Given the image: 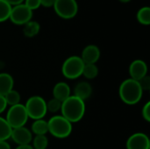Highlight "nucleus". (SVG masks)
Listing matches in <instances>:
<instances>
[{
    "mask_svg": "<svg viewBox=\"0 0 150 149\" xmlns=\"http://www.w3.org/2000/svg\"><path fill=\"white\" fill-rule=\"evenodd\" d=\"M85 109V102L73 95L62 103L61 112L62 116L73 124L82 120Z\"/></svg>",
    "mask_w": 150,
    "mask_h": 149,
    "instance_id": "1",
    "label": "nucleus"
},
{
    "mask_svg": "<svg viewBox=\"0 0 150 149\" xmlns=\"http://www.w3.org/2000/svg\"><path fill=\"white\" fill-rule=\"evenodd\" d=\"M119 95L121 101L125 104L134 105L141 101L143 90H142L138 81L128 78L121 83L119 88Z\"/></svg>",
    "mask_w": 150,
    "mask_h": 149,
    "instance_id": "2",
    "label": "nucleus"
},
{
    "mask_svg": "<svg viewBox=\"0 0 150 149\" xmlns=\"http://www.w3.org/2000/svg\"><path fill=\"white\" fill-rule=\"evenodd\" d=\"M48 133L58 139H65L72 133V124L62 115L53 116L48 121Z\"/></svg>",
    "mask_w": 150,
    "mask_h": 149,
    "instance_id": "3",
    "label": "nucleus"
},
{
    "mask_svg": "<svg viewBox=\"0 0 150 149\" xmlns=\"http://www.w3.org/2000/svg\"><path fill=\"white\" fill-rule=\"evenodd\" d=\"M24 105L28 118L33 120L42 119L47 112V102L43 97L40 96H33L29 97Z\"/></svg>",
    "mask_w": 150,
    "mask_h": 149,
    "instance_id": "4",
    "label": "nucleus"
},
{
    "mask_svg": "<svg viewBox=\"0 0 150 149\" xmlns=\"http://www.w3.org/2000/svg\"><path fill=\"white\" fill-rule=\"evenodd\" d=\"M83 67L84 63L80 56H69L64 61L62 66V73L63 76L68 79H76L82 76Z\"/></svg>",
    "mask_w": 150,
    "mask_h": 149,
    "instance_id": "5",
    "label": "nucleus"
},
{
    "mask_svg": "<svg viewBox=\"0 0 150 149\" xmlns=\"http://www.w3.org/2000/svg\"><path fill=\"white\" fill-rule=\"evenodd\" d=\"M28 119L29 118L25 111V105L21 104L10 106V109L8 110L5 118L6 121L12 129L25 126Z\"/></svg>",
    "mask_w": 150,
    "mask_h": 149,
    "instance_id": "6",
    "label": "nucleus"
},
{
    "mask_svg": "<svg viewBox=\"0 0 150 149\" xmlns=\"http://www.w3.org/2000/svg\"><path fill=\"white\" fill-rule=\"evenodd\" d=\"M53 7L55 13L64 19L73 18L78 11L76 0H55Z\"/></svg>",
    "mask_w": 150,
    "mask_h": 149,
    "instance_id": "7",
    "label": "nucleus"
},
{
    "mask_svg": "<svg viewBox=\"0 0 150 149\" xmlns=\"http://www.w3.org/2000/svg\"><path fill=\"white\" fill-rule=\"evenodd\" d=\"M33 18V11L27 8L24 4L11 6V11L9 19L18 25H24Z\"/></svg>",
    "mask_w": 150,
    "mask_h": 149,
    "instance_id": "8",
    "label": "nucleus"
},
{
    "mask_svg": "<svg viewBox=\"0 0 150 149\" xmlns=\"http://www.w3.org/2000/svg\"><path fill=\"white\" fill-rule=\"evenodd\" d=\"M127 149H149V138L143 133H135L127 141Z\"/></svg>",
    "mask_w": 150,
    "mask_h": 149,
    "instance_id": "9",
    "label": "nucleus"
},
{
    "mask_svg": "<svg viewBox=\"0 0 150 149\" xmlns=\"http://www.w3.org/2000/svg\"><path fill=\"white\" fill-rule=\"evenodd\" d=\"M11 139L18 146L29 145L33 141V133L31 130H29L28 128L25 126L18 127V128L12 129Z\"/></svg>",
    "mask_w": 150,
    "mask_h": 149,
    "instance_id": "10",
    "label": "nucleus"
},
{
    "mask_svg": "<svg viewBox=\"0 0 150 149\" xmlns=\"http://www.w3.org/2000/svg\"><path fill=\"white\" fill-rule=\"evenodd\" d=\"M148 74V66L142 60H134L129 66V75L131 79L139 81Z\"/></svg>",
    "mask_w": 150,
    "mask_h": 149,
    "instance_id": "11",
    "label": "nucleus"
},
{
    "mask_svg": "<svg viewBox=\"0 0 150 149\" xmlns=\"http://www.w3.org/2000/svg\"><path fill=\"white\" fill-rule=\"evenodd\" d=\"M100 58V50L96 45L86 46L81 55V59L84 64H96Z\"/></svg>",
    "mask_w": 150,
    "mask_h": 149,
    "instance_id": "12",
    "label": "nucleus"
},
{
    "mask_svg": "<svg viewBox=\"0 0 150 149\" xmlns=\"http://www.w3.org/2000/svg\"><path fill=\"white\" fill-rule=\"evenodd\" d=\"M53 96L54 98L61 101L62 103L65 101L71 96V90L68 83L64 82L57 83L53 89Z\"/></svg>",
    "mask_w": 150,
    "mask_h": 149,
    "instance_id": "13",
    "label": "nucleus"
},
{
    "mask_svg": "<svg viewBox=\"0 0 150 149\" xmlns=\"http://www.w3.org/2000/svg\"><path fill=\"white\" fill-rule=\"evenodd\" d=\"M92 94V87L88 82H80L78 83L74 89V96L85 101Z\"/></svg>",
    "mask_w": 150,
    "mask_h": 149,
    "instance_id": "14",
    "label": "nucleus"
},
{
    "mask_svg": "<svg viewBox=\"0 0 150 149\" xmlns=\"http://www.w3.org/2000/svg\"><path fill=\"white\" fill-rule=\"evenodd\" d=\"M14 80L8 73H0V96L4 97L8 92L13 90Z\"/></svg>",
    "mask_w": 150,
    "mask_h": 149,
    "instance_id": "15",
    "label": "nucleus"
},
{
    "mask_svg": "<svg viewBox=\"0 0 150 149\" xmlns=\"http://www.w3.org/2000/svg\"><path fill=\"white\" fill-rule=\"evenodd\" d=\"M32 133L35 135H46L48 133V125L47 121L42 119L34 120L32 124Z\"/></svg>",
    "mask_w": 150,
    "mask_h": 149,
    "instance_id": "16",
    "label": "nucleus"
},
{
    "mask_svg": "<svg viewBox=\"0 0 150 149\" xmlns=\"http://www.w3.org/2000/svg\"><path fill=\"white\" fill-rule=\"evenodd\" d=\"M40 29V26L37 21L30 20L29 22H27L26 24L24 25L23 32H24V35L25 37L33 38L39 33Z\"/></svg>",
    "mask_w": 150,
    "mask_h": 149,
    "instance_id": "17",
    "label": "nucleus"
},
{
    "mask_svg": "<svg viewBox=\"0 0 150 149\" xmlns=\"http://www.w3.org/2000/svg\"><path fill=\"white\" fill-rule=\"evenodd\" d=\"M12 128L4 118L0 117V141H7L11 138Z\"/></svg>",
    "mask_w": 150,
    "mask_h": 149,
    "instance_id": "18",
    "label": "nucleus"
},
{
    "mask_svg": "<svg viewBox=\"0 0 150 149\" xmlns=\"http://www.w3.org/2000/svg\"><path fill=\"white\" fill-rule=\"evenodd\" d=\"M137 20L143 25H149L150 24V8L149 6L142 7L136 15Z\"/></svg>",
    "mask_w": 150,
    "mask_h": 149,
    "instance_id": "19",
    "label": "nucleus"
},
{
    "mask_svg": "<svg viewBox=\"0 0 150 149\" xmlns=\"http://www.w3.org/2000/svg\"><path fill=\"white\" fill-rule=\"evenodd\" d=\"M98 68L96 64H84L82 76L85 78L91 80L98 76Z\"/></svg>",
    "mask_w": 150,
    "mask_h": 149,
    "instance_id": "20",
    "label": "nucleus"
},
{
    "mask_svg": "<svg viewBox=\"0 0 150 149\" xmlns=\"http://www.w3.org/2000/svg\"><path fill=\"white\" fill-rule=\"evenodd\" d=\"M32 141L33 149H47L48 146V140L46 135H35Z\"/></svg>",
    "mask_w": 150,
    "mask_h": 149,
    "instance_id": "21",
    "label": "nucleus"
},
{
    "mask_svg": "<svg viewBox=\"0 0 150 149\" xmlns=\"http://www.w3.org/2000/svg\"><path fill=\"white\" fill-rule=\"evenodd\" d=\"M4 99L7 103V105L12 106L18 104H20V94L18 93V91L15 90H11L10 92H8L5 96H4Z\"/></svg>",
    "mask_w": 150,
    "mask_h": 149,
    "instance_id": "22",
    "label": "nucleus"
},
{
    "mask_svg": "<svg viewBox=\"0 0 150 149\" xmlns=\"http://www.w3.org/2000/svg\"><path fill=\"white\" fill-rule=\"evenodd\" d=\"M11 6L4 0H0V22L6 21L10 18Z\"/></svg>",
    "mask_w": 150,
    "mask_h": 149,
    "instance_id": "23",
    "label": "nucleus"
},
{
    "mask_svg": "<svg viewBox=\"0 0 150 149\" xmlns=\"http://www.w3.org/2000/svg\"><path fill=\"white\" fill-rule=\"evenodd\" d=\"M61 108H62V102L55 98L50 99L48 102H47V112H50L52 113H56L59 111H61Z\"/></svg>",
    "mask_w": 150,
    "mask_h": 149,
    "instance_id": "24",
    "label": "nucleus"
},
{
    "mask_svg": "<svg viewBox=\"0 0 150 149\" xmlns=\"http://www.w3.org/2000/svg\"><path fill=\"white\" fill-rule=\"evenodd\" d=\"M138 83L143 91H148L150 90V77L148 75L145 76L141 80H139Z\"/></svg>",
    "mask_w": 150,
    "mask_h": 149,
    "instance_id": "25",
    "label": "nucleus"
},
{
    "mask_svg": "<svg viewBox=\"0 0 150 149\" xmlns=\"http://www.w3.org/2000/svg\"><path fill=\"white\" fill-rule=\"evenodd\" d=\"M23 4L27 8H29L31 11L36 10L40 6V0H25Z\"/></svg>",
    "mask_w": 150,
    "mask_h": 149,
    "instance_id": "26",
    "label": "nucleus"
},
{
    "mask_svg": "<svg viewBox=\"0 0 150 149\" xmlns=\"http://www.w3.org/2000/svg\"><path fill=\"white\" fill-rule=\"evenodd\" d=\"M142 114L143 119L147 121V122H150V102H147L142 111Z\"/></svg>",
    "mask_w": 150,
    "mask_h": 149,
    "instance_id": "27",
    "label": "nucleus"
},
{
    "mask_svg": "<svg viewBox=\"0 0 150 149\" xmlns=\"http://www.w3.org/2000/svg\"><path fill=\"white\" fill-rule=\"evenodd\" d=\"M40 6L44 7H53L55 0H40Z\"/></svg>",
    "mask_w": 150,
    "mask_h": 149,
    "instance_id": "28",
    "label": "nucleus"
},
{
    "mask_svg": "<svg viewBox=\"0 0 150 149\" xmlns=\"http://www.w3.org/2000/svg\"><path fill=\"white\" fill-rule=\"evenodd\" d=\"M7 107V103L4 99V97L0 96V114L3 113Z\"/></svg>",
    "mask_w": 150,
    "mask_h": 149,
    "instance_id": "29",
    "label": "nucleus"
},
{
    "mask_svg": "<svg viewBox=\"0 0 150 149\" xmlns=\"http://www.w3.org/2000/svg\"><path fill=\"white\" fill-rule=\"evenodd\" d=\"M7 4H9L11 6H15L18 4H21L24 3L25 0H4Z\"/></svg>",
    "mask_w": 150,
    "mask_h": 149,
    "instance_id": "30",
    "label": "nucleus"
},
{
    "mask_svg": "<svg viewBox=\"0 0 150 149\" xmlns=\"http://www.w3.org/2000/svg\"><path fill=\"white\" fill-rule=\"evenodd\" d=\"M0 149H11V148L7 141H0Z\"/></svg>",
    "mask_w": 150,
    "mask_h": 149,
    "instance_id": "31",
    "label": "nucleus"
},
{
    "mask_svg": "<svg viewBox=\"0 0 150 149\" xmlns=\"http://www.w3.org/2000/svg\"><path fill=\"white\" fill-rule=\"evenodd\" d=\"M15 149H33V148L29 144V145H20Z\"/></svg>",
    "mask_w": 150,
    "mask_h": 149,
    "instance_id": "32",
    "label": "nucleus"
},
{
    "mask_svg": "<svg viewBox=\"0 0 150 149\" xmlns=\"http://www.w3.org/2000/svg\"><path fill=\"white\" fill-rule=\"evenodd\" d=\"M119 1H120L121 3H128V2H130L131 0H119Z\"/></svg>",
    "mask_w": 150,
    "mask_h": 149,
    "instance_id": "33",
    "label": "nucleus"
}]
</instances>
